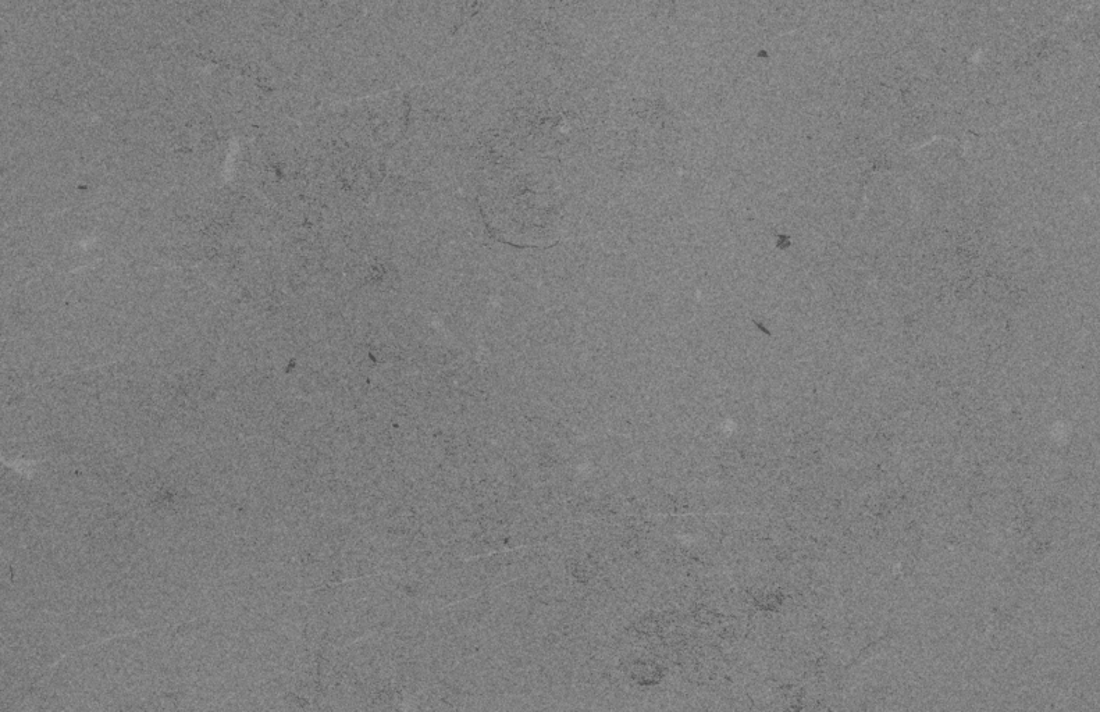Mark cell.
Returning a JSON list of instances; mask_svg holds the SVG:
<instances>
[{
    "label": "cell",
    "mask_w": 1100,
    "mask_h": 712,
    "mask_svg": "<svg viewBox=\"0 0 1100 712\" xmlns=\"http://www.w3.org/2000/svg\"><path fill=\"white\" fill-rule=\"evenodd\" d=\"M619 674L625 683L640 692H654L667 685L671 678V668L660 657L647 653H632L619 662Z\"/></svg>",
    "instance_id": "1"
},
{
    "label": "cell",
    "mask_w": 1100,
    "mask_h": 712,
    "mask_svg": "<svg viewBox=\"0 0 1100 712\" xmlns=\"http://www.w3.org/2000/svg\"><path fill=\"white\" fill-rule=\"evenodd\" d=\"M749 605L750 610L758 615V618H772L778 615L779 611H782L783 605H785V594H783L781 587L767 583V585H761L751 590Z\"/></svg>",
    "instance_id": "2"
}]
</instances>
